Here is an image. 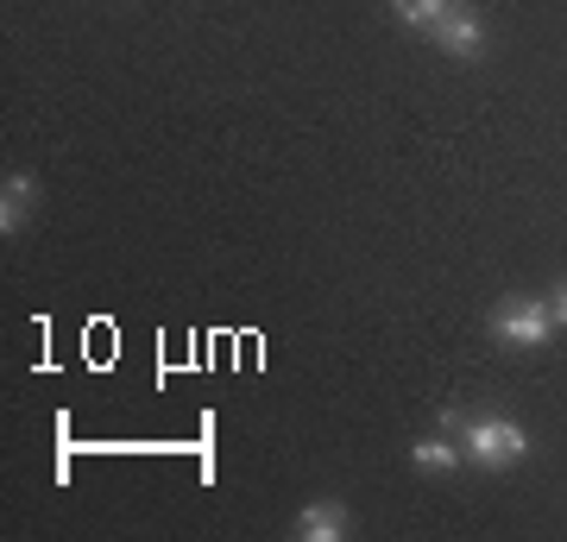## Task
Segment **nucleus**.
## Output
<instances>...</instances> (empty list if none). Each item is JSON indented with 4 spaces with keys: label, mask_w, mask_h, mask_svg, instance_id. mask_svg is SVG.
<instances>
[{
    "label": "nucleus",
    "mask_w": 567,
    "mask_h": 542,
    "mask_svg": "<svg viewBox=\"0 0 567 542\" xmlns=\"http://www.w3.org/2000/svg\"><path fill=\"white\" fill-rule=\"evenodd\" d=\"M461 448L473 467H486V473H498V467H517L529 454V436L517 429V422L505 417H473L461 422Z\"/></svg>",
    "instance_id": "obj_1"
},
{
    "label": "nucleus",
    "mask_w": 567,
    "mask_h": 542,
    "mask_svg": "<svg viewBox=\"0 0 567 542\" xmlns=\"http://www.w3.org/2000/svg\"><path fill=\"white\" fill-rule=\"evenodd\" d=\"M486 328H492V341H505V347H548L555 309H548V297H505L486 316Z\"/></svg>",
    "instance_id": "obj_2"
},
{
    "label": "nucleus",
    "mask_w": 567,
    "mask_h": 542,
    "mask_svg": "<svg viewBox=\"0 0 567 542\" xmlns=\"http://www.w3.org/2000/svg\"><path fill=\"white\" fill-rule=\"evenodd\" d=\"M429 39L442 44L447 58H466V63H473L480 51H486V20H480V13H473V7L461 0L454 13H442V20L429 25Z\"/></svg>",
    "instance_id": "obj_3"
},
{
    "label": "nucleus",
    "mask_w": 567,
    "mask_h": 542,
    "mask_svg": "<svg viewBox=\"0 0 567 542\" xmlns=\"http://www.w3.org/2000/svg\"><path fill=\"white\" fill-rule=\"evenodd\" d=\"M32 202H39V177L32 171H7V183H0V234L7 241L32 222Z\"/></svg>",
    "instance_id": "obj_4"
},
{
    "label": "nucleus",
    "mask_w": 567,
    "mask_h": 542,
    "mask_svg": "<svg viewBox=\"0 0 567 542\" xmlns=\"http://www.w3.org/2000/svg\"><path fill=\"white\" fill-rule=\"evenodd\" d=\"M297 536H303V542H341V536H347V504H341V499L303 504V518H297Z\"/></svg>",
    "instance_id": "obj_5"
},
{
    "label": "nucleus",
    "mask_w": 567,
    "mask_h": 542,
    "mask_svg": "<svg viewBox=\"0 0 567 542\" xmlns=\"http://www.w3.org/2000/svg\"><path fill=\"white\" fill-rule=\"evenodd\" d=\"M410 461H416V473H454V467H466V448H461V436H429V442H416L410 448Z\"/></svg>",
    "instance_id": "obj_6"
},
{
    "label": "nucleus",
    "mask_w": 567,
    "mask_h": 542,
    "mask_svg": "<svg viewBox=\"0 0 567 542\" xmlns=\"http://www.w3.org/2000/svg\"><path fill=\"white\" fill-rule=\"evenodd\" d=\"M454 7H461V0H391V13L404 25H416V32H429V25L442 20V13H454Z\"/></svg>",
    "instance_id": "obj_7"
},
{
    "label": "nucleus",
    "mask_w": 567,
    "mask_h": 542,
    "mask_svg": "<svg viewBox=\"0 0 567 542\" xmlns=\"http://www.w3.org/2000/svg\"><path fill=\"white\" fill-rule=\"evenodd\" d=\"M548 309H555V321H567V278L555 284V297H548Z\"/></svg>",
    "instance_id": "obj_8"
}]
</instances>
